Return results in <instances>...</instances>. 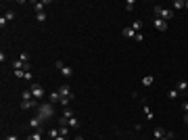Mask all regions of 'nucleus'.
<instances>
[{
    "label": "nucleus",
    "instance_id": "32",
    "mask_svg": "<svg viewBox=\"0 0 188 140\" xmlns=\"http://www.w3.org/2000/svg\"><path fill=\"white\" fill-rule=\"evenodd\" d=\"M134 40H136V42H144V36H142L140 32H138V34L134 36Z\"/></svg>",
    "mask_w": 188,
    "mask_h": 140
},
{
    "label": "nucleus",
    "instance_id": "6",
    "mask_svg": "<svg viewBox=\"0 0 188 140\" xmlns=\"http://www.w3.org/2000/svg\"><path fill=\"white\" fill-rule=\"evenodd\" d=\"M59 94H61V96H71V98H73V92H71L69 84H63V86L59 88Z\"/></svg>",
    "mask_w": 188,
    "mask_h": 140
},
{
    "label": "nucleus",
    "instance_id": "11",
    "mask_svg": "<svg viewBox=\"0 0 188 140\" xmlns=\"http://www.w3.org/2000/svg\"><path fill=\"white\" fill-rule=\"evenodd\" d=\"M67 126H69V128H73V130H77V128H80V126H82V123H80V119H77V117H71V119H69V123H67Z\"/></svg>",
    "mask_w": 188,
    "mask_h": 140
},
{
    "label": "nucleus",
    "instance_id": "40",
    "mask_svg": "<svg viewBox=\"0 0 188 140\" xmlns=\"http://www.w3.org/2000/svg\"><path fill=\"white\" fill-rule=\"evenodd\" d=\"M184 123H188V113H184Z\"/></svg>",
    "mask_w": 188,
    "mask_h": 140
},
{
    "label": "nucleus",
    "instance_id": "9",
    "mask_svg": "<svg viewBox=\"0 0 188 140\" xmlns=\"http://www.w3.org/2000/svg\"><path fill=\"white\" fill-rule=\"evenodd\" d=\"M48 4V0H44V2H34V9L36 13H44V6Z\"/></svg>",
    "mask_w": 188,
    "mask_h": 140
},
{
    "label": "nucleus",
    "instance_id": "37",
    "mask_svg": "<svg viewBox=\"0 0 188 140\" xmlns=\"http://www.w3.org/2000/svg\"><path fill=\"white\" fill-rule=\"evenodd\" d=\"M182 109H184V113H188V103H184V105H182Z\"/></svg>",
    "mask_w": 188,
    "mask_h": 140
},
{
    "label": "nucleus",
    "instance_id": "35",
    "mask_svg": "<svg viewBox=\"0 0 188 140\" xmlns=\"http://www.w3.org/2000/svg\"><path fill=\"white\" fill-rule=\"evenodd\" d=\"M32 78H34V73H32V71H25V80L32 82Z\"/></svg>",
    "mask_w": 188,
    "mask_h": 140
},
{
    "label": "nucleus",
    "instance_id": "1",
    "mask_svg": "<svg viewBox=\"0 0 188 140\" xmlns=\"http://www.w3.org/2000/svg\"><path fill=\"white\" fill-rule=\"evenodd\" d=\"M52 115H55V107H52V105L42 103V105L38 107V115H36V117H40V121H46V119H50Z\"/></svg>",
    "mask_w": 188,
    "mask_h": 140
},
{
    "label": "nucleus",
    "instance_id": "10",
    "mask_svg": "<svg viewBox=\"0 0 188 140\" xmlns=\"http://www.w3.org/2000/svg\"><path fill=\"white\" fill-rule=\"evenodd\" d=\"M40 126H42L40 117H32V119H29V128H38V130H40Z\"/></svg>",
    "mask_w": 188,
    "mask_h": 140
},
{
    "label": "nucleus",
    "instance_id": "26",
    "mask_svg": "<svg viewBox=\"0 0 188 140\" xmlns=\"http://www.w3.org/2000/svg\"><path fill=\"white\" fill-rule=\"evenodd\" d=\"M178 96H180V92H178L176 88H174V90H169V92H167V98H171V100H174V98H178Z\"/></svg>",
    "mask_w": 188,
    "mask_h": 140
},
{
    "label": "nucleus",
    "instance_id": "8",
    "mask_svg": "<svg viewBox=\"0 0 188 140\" xmlns=\"http://www.w3.org/2000/svg\"><path fill=\"white\" fill-rule=\"evenodd\" d=\"M136 34H138V32H134V29H132V25H128V27H123V29H121V36H126V38H134Z\"/></svg>",
    "mask_w": 188,
    "mask_h": 140
},
{
    "label": "nucleus",
    "instance_id": "41",
    "mask_svg": "<svg viewBox=\"0 0 188 140\" xmlns=\"http://www.w3.org/2000/svg\"><path fill=\"white\" fill-rule=\"evenodd\" d=\"M184 9H188V0H184Z\"/></svg>",
    "mask_w": 188,
    "mask_h": 140
},
{
    "label": "nucleus",
    "instance_id": "21",
    "mask_svg": "<svg viewBox=\"0 0 188 140\" xmlns=\"http://www.w3.org/2000/svg\"><path fill=\"white\" fill-rule=\"evenodd\" d=\"M4 19H6V21H13V19H15V11H13V9L4 11Z\"/></svg>",
    "mask_w": 188,
    "mask_h": 140
},
{
    "label": "nucleus",
    "instance_id": "34",
    "mask_svg": "<svg viewBox=\"0 0 188 140\" xmlns=\"http://www.w3.org/2000/svg\"><path fill=\"white\" fill-rule=\"evenodd\" d=\"M6 23H9V21H6V19H4V15H2V17H0V27L4 29V27H6Z\"/></svg>",
    "mask_w": 188,
    "mask_h": 140
},
{
    "label": "nucleus",
    "instance_id": "3",
    "mask_svg": "<svg viewBox=\"0 0 188 140\" xmlns=\"http://www.w3.org/2000/svg\"><path fill=\"white\" fill-rule=\"evenodd\" d=\"M29 90H32V94H34V98H36V100L44 96V88H42L40 84H32V88H29Z\"/></svg>",
    "mask_w": 188,
    "mask_h": 140
},
{
    "label": "nucleus",
    "instance_id": "12",
    "mask_svg": "<svg viewBox=\"0 0 188 140\" xmlns=\"http://www.w3.org/2000/svg\"><path fill=\"white\" fill-rule=\"evenodd\" d=\"M153 82H155V75H144L142 78V86H153Z\"/></svg>",
    "mask_w": 188,
    "mask_h": 140
},
{
    "label": "nucleus",
    "instance_id": "33",
    "mask_svg": "<svg viewBox=\"0 0 188 140\" xmlns=\"http://www.w3.org/2000/svg\"><path fill=\"white\" fill-rule=\"evenodd\" d=\"M4 140H19L17 134H9V136H4Z\"/></svg>",
    "mask_w": 188,
    "mask_h": 140
},
{
    "label": "nucleus",
    "instance_id": "17",
    "mask_svg": "<svg viewBox=\"0 0 188 140\" xmlns=\"http://www.w3.org/2000/svg\"><path fill=\"white\" fill-rule=\"evenodd\" d=\"M17 69H23V61H21V59H15V61H13V71H17Z\"/></svg>",
    "mask_w": 188,
    "mask_h": 140
},
{
    "label": "nucleus",
    "instance_id": "29",
    "mask_svg": "<svg viewBox=\"0 0 188 140\" xmlns=\"http://www.w3.org/2000/svg\"><path fill=\"white\" fill-rule=\"evenodd\" d=\"M59 132H61V136H65V138H67V134H69V126H61Z\"/></svg>",
    "mask_w": 188,
    "mask_h": 140
},
{
    "label": "nucleus",
    "instance_id": "7",
    "mask_svg": "<svg viewBox=\"0 0 188 140\" xmlns=\"http://www.w3.org/2000/svg\"><path fill=\"white\" fill-rule=\"evenodd\" d=\"M176 90H178V92H186V90H188V82H186V80H178Z\"/></svg>",
    "mask_w": 188,
    "mask_h": 140
},
{
    "label": "nucleus",
    "instance_id": "38",
    "mask_svg": "<svg viewBox=\"0 0 188 140\" xmlns=\"http://www.w3.org/2000/svg\"><path fill=\"white\" fill-rule=\"evenodd\" d=\"M52 140H67L65 136H57V138H52Z\"/></svg>",
    "mask_w": 188,
    "mask_h": 140
},
{
    "label": "nucleus",
    "instance_id": "13",
    "mask_svg": "<svg viewBox=\"0 0 188 140\" xmlns=\"http://www.w3.org/2000/svg\"><path fill=\"white\" fill-rule=\"evenodd\" d=\"M61 75H63V78H71V75H73V69H71V67H67V65H65V67L61 69Z\"/></svg>",
    "mask_w": 188,
    "mask_h": 140
},
{
    "label": "nucleus",
    "instance_id": "14",
    "mask_svg": "<svg viewBox=\"0 0 188 140\" xmlns=\"http://www.w3.org/2000/svg\"><path fill=\"white\" fill-rule=\"evenodd\" d=\"M153 136H155V140L163 138V136H165V130H163V128H155V132H153Z\"/></svg>",
    "mask_w": 188,
    "mask_h": 140
},
{
    "label": "nucleus",
    "instance_id": "27",
    "mask_svg": "<svg viewBox=\"0 0 188 140\" xmlns=\"http://www.w3.org/2000/svg\"><path fill=\"white\" fill-rule=\"evenodd\" d=\"M48 136H50V138H57V136H61V132L57 128H52V130H48Z\"/></svg>",
    "mask_w": 188,
    "mask_h": 140
},
{
    "label": "nucleus",
    "instance_id": "31",
    "mask_svg": "<svg viewBox=\"0 0 188 140\" xmlns=\"http://www.w3.org/2000/svg\"><path fill=\"white\" fill-rule=\"evenodd\" d=\"M55 67H57V69H63V67H65V63H63V61H55Z\"/></svg>",
    "mask_w": 188,
    "mask_h": 140
},
{
    "label": "nucleus",
    "instance_id": "5",
    "mask_svg": "<svg viewBox=\"0 0 188 140\" xmlns=\"http://www.w3.org/2000/svg\"><path fill=\"white\" fill-rule=\"evenodd\" d=\"M155 29H159V32H165V29H167V21L159 19V17H155Z\"/></svg>",
    "mask_w": 188,
    "mask_h": 140
},
{
    "label": "nucleus",
    "instance_id": "36",
    "mask_svg": "<svg viewBox=\"0 0 188 140\" xmlns=\"http://www.w3.org/2000/svg\"><path fill=\"white\" fill-rule=\"evenodd\" d=\"M0 63H2V65H4V63H6V55H4V50H2V52H0Z\"/></svg>",
    "mask_w": 188,
    "mask_h": 140
},
{
    "label": "nucleus",
    "instance_id": "25",
    "mask_svg": "<svg viewBox=\"0 0 188 140\" xmlns=\"http://www.w3.org/2000/svg\"><path fill=\"white\" fill-rule=\"evenodd\" d=\"M36 21H38V23H44V21H46V15H44V13H36Z\"/></svg>",
    "mask_w": 188,
    "mask_h": 140
},
{
    "label": "nucleus",
    "instance_id": "4",
    "mask_svg": "<svg viewBox=\"0 0 188 140\" xmlns=\"http://www.w3.org/2000/svg\"><path fill=\"white\" fill-rule=\"evenodd\" d=\"M34 107H40L36 98H32V100H21V109H25V111H27V109H34Z\"/></svg>",
    "mask_w": 188,
    "mask_h": 140
},
{
    "label": "nucleus",
    "instance_id": "22",
    "mask_svg": "<svg viewBox=\"0 0 188 140\" xmlns=\"http://www.w3.org/2000/svg\"><path fill=\"white\" fill-rule=\"evenodd\" d=\"M63 117H67V119H71V117H75V113H73V109H69V107H65V111H63Z\"/></svg>",
    "mask_w": 188,
    "mask_h": 140
},
{
    "label": "nucleus",
    "instance_id": "15",
    "mask_svg": "<svg viewBox=\"0 0 188 140\" xmlns=\"http://www.w3.org/2000/svg\"><path fill=\"white\" fill-rule=\"evenodd\" d=\"M25 140H42V132H40V130H38V132H32Z\"/></svg>",
    "mask_w": 188,
    "mask_h": 140
},
{
    "label": "nucleus",
    "instance_id": "24",
    "mask_svg": "<svg viewBox=\"0 0 188 140\" xmlns=\"http://www.w3.org/2000/svg\"><path fill=\"white\" fill-rule=\"evenodd\" d=\"M176 11H180V9H184V0H174V4H171Z\"/></svg>",
    "mask_w": 188,
    "mask_h": 140
},
{
    "label": "nucleus",
    "instance_id": "28",
    "mask_svg": "<svg viewBox=\"0 0 188 140\" xmlns=\"http://www.w3.org/2000/svg\"><path fill=\"white\" fill-rule=\"evenodd\" d=\"M71 100H73L71 96H61V105H63V107H67V105L71 103Z\"/></svg>",
    "mask_w": 188,
    "mask_h": 140
},
{
    "label": "nucleus",
    "instance_id": "39",
    "mask_svg": "<svg viewBox=\"0 0 188 140\" xmlns=\"http://www.w3.org/2000/svg\"><path fill=\"white\" fill-rule=\"evenodd\" d=\"M159 140H174V138H169V136H167V134H165L163 138H159Z\"/></svg>",
    "mask_w": 188,
    "mask_h": 140
},
{
    "label": "nucleus",
    "instance_id": "16",
    "mask_svg": "<svg viewBox=\"0 0 188 140\" xmlns=\"http://www.w3.org/2000/svg\"><path fill=\"white\" fill-rule=\"evenodd\" d=\"M142 105H144V115H146V119H155L153 111H151V107L146 105V103H142Z\"/></svg>",
    "mask_w": 188,
    "mask_h": 140
},
{
    "label": "nucleus",
    "instance_id": "42",
    "mask_svg": "<svg viewBox=\"0 0 188 140\" xmlns=\"http://www.w3.org/2000/svg\"><path fill=\"white\" fill-rule=\"evenodd\" d=\"M73 140H84V138H82V136H75V138H73Z\"/></svg>",
    "mask_w": 188,
    "mask_h": 140
},
{
    "label": "nucleus",
    "instance_id": "2",
    "mask_svg": "<svg viewBox=\"0 0 188 140\" xmlns=\"http://www.w3.org/2000/svg\"><path fill=\"white\" fill-rule=\"evenodd\" d=\"M155 17L163 19V21H171L174 19V9H165V6H155Z\"/></svg>",
    "mask_w": 188,
    "mask_h": 140
},
{
    "label": "nucleus",
    "instance_id": "30",
    "mask_svg": "<svg viewBox=\"0 0 188 140\" xmlns=\"http://www.w3.org/2000/svg\"><path fill=\"white\" fill-rule=\"evenodd\" d=\"M134 6H136L134 0H128V2H126V11H134Z\"/></svg>",
    "mask_w": 188,
    "mask_h": 140
},
{
    "label": "nucleus",
    "instance_id": "18",
    "mask_svg": "<svg viewBox=\"0 0 188 140\" xmlns=\"http://www.w3.org/2000/svg\"><path fill=\"white\" fill-rule=\"evenodd\" d=\"M32 98H34L32 90H23V92H21V100H32Z\"/></svg>",
    "mask_w": 188,
    "mask_h": 140
},
{
    "label": "nucleus",
    "instance_id": "19",
    "mask_svg": "<svg viewBox=\"0 0 188 140\" xmlns=\"http://www.w3.org/2000/svg\"><path fill=\"white\" fill-rule=\"evenodd\" d=\"M50 100H52V103H61V94H59V90L50 92Z\"/></svg>",
    "mask_w": 188,
    "mask_h": 140
},
{
    "label": "nucleus",
    "instance_id": "23",
    "mask_svg": "<svg viewBox=\"0 0 188 140\" xmlns=\"http://www.w3.org/2000/svg\"><path fill=\"white\" fill-rule=\"evenodd\" d=\"M13 75H15L17 80H25V71H23V69H17V71H13Z\"/></svg>",
    "mask_w": 188,
    "mask_h": 140
},
{
    "label": "nucleus",
    "instance_id": "20",
    "mask_svg": "<svg viewBox=\"0 0 188 140\" xmlns=\"http://www.w3.org/2000/svg\"><path fill=\"white\" fill-rule=\"evenodd\" d=\"M142 25H144V23H142L140 19H136V21L132 23V29H134V32H140V29H142Z\"/></svg>",
    "mask_w": 188,
    "mask_h": 140
}]
</instances>
